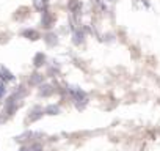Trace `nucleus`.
Segmentation results:
<instances>
[{
  "mask_svg": "<svg viewBox=\"0 0 160 151\" xmlns=\"http://www.w3.org/2000/svg\"><path fill=\"white\" fill-rule=\"evenodd\" d=\"M24 35H25V36H33L32 39H36V38H38V33H35V32H30V30L24 32Z\"/></svg>",
  "mask_w": 160,
  "mask_h": 151,
  "instance_id": "f257e3e1",
  "label": "nucleus"
},
{
  "mask_svg": "<svg viewBox=\"0 0 160 151\" xmlns=\"http://www.w3.org/2000/svg\"><path fill=\"white\" fill-rule=\"evenodd\" d=\"M3 95H5V87H3V85H0V98H2Z\"/></svg>",
  "mask_w": 160,
  "mask_h": 151,
  "instance_id": "f03ea898",
  "label": "nucleus"
}]
</instances>
